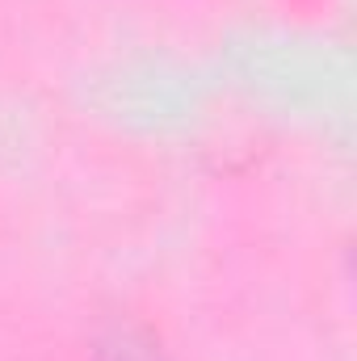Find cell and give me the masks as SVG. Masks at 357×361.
Listing matches in <instances>:
<instances>
[{"label":"cell","instance_id":"obj_1","mask_svg":"<svg viewBox=\"0 0 357 361\" xmlns=\"http://www.w3.org/2000/svg\"><path fill=\"white\" fill-rule=\"evenodd\" d=\"M97 361H169V357H164V349H160L152 328H143L135 319H122V324L101 332Z\"/></svg>","mask_w":357,"mask_h":361}]
</instances>
